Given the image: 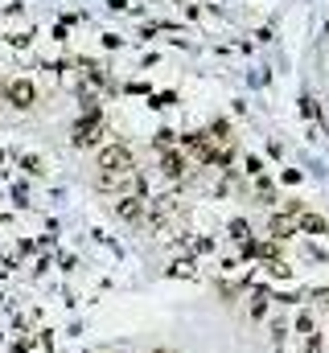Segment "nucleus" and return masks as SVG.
Wrapping results in <instances>:
<instances>
[{
  "instance_id": "obj_1",
  "label": "nucleus",
  "mask_w": 329,
  "mask_h": 353,
  "mask_svg": "<svg viewBox=\"0 0 329 353\" xmlns=\"http://www.w3.org/2000/svg\"><path fill=\"white\" fill-rule=\"evenodd\" d=\"M132 148L128 144H103L99 148V176H132Z\"/></svg>"
},
{
  "instance_id": "obj_2",
  "label": "nucleus",
  "mask_w": 329,
  "mask_h": 353,
  "mask_svg": "<svg viewBox=\"0 0 329 353\" xmlns=\"http://www.w3.org/2000/svg\"><path fill=\"white\" fill-rule=\"evenodd\" d=\"M4 94H8V103H12V107H33V103H37V87H33V83H25V79L8 83Z\"/></svg>"
},
{
  "instance_id": "obj_3",
  "label": "nucleus",
  "mask_w": 329,
  "mask_h": 353,
  "mask_svg": "<svg viewBox=\"0 0 329 353\" xmlns=\"http://www.w3.org/2000/svg\"><path fill=\"white\" fill-rule=\"evenodd\" d=\"M115 210H120V218H132V222H136V218L144 214V205H140V197H132V193H124Z\"/></svg>"
},
{
  "instance_id": "obj_4",
  "label": "nucleus",
  "mask_w": 329,
  "mask_h": 353,
  "mask_svg": "<svg viewBox=\"0 0 329 353\" xmlns=\"http://www.w3.org/2000/svg\"><path fill=\"white\" fill-rule=\"evenodd\" d=\"M267 304H272V296L267 292H255L251 296V321H263L267 316Z\"/></svg>"
},
{
  "instance_id": "obj_5",
  "label": "nucleus",
  "mask_w": 329,
  "mask_h": 353,
  "mask_svg": "<svg viewBox=\"0 0 329 353\" xmlns=\"http://www.w3.org/2000/svg\"><path fill=\"white\" fill-rule=\"evenodd\" d=\"M161 157H164V173H169V176H181V173H185V161H181L173 148H164Z\"/></svg>"
},
{
  "instance_id": "obj_6",
  "label": "nucleus",
  "mask_w": 329,
  "mask_h": 353,
  "mask_svg": "<svg viewBox=\"0 0 329 353\" xmlns=\"http://www.w3.org/2000/svg\"><path fill=\"white\" fill-rule=\"evenodd\" d=\"M305 353H326V345H321V333H317V329L305 337Z\"/></svg>"
},
{
  "instance_id": "obj_7",
  "label": "nucleus",
  "mask_w": 329,
  "mask_h": 353,
  "mask_svg": "<svg viewBox=\"0 0 329 353\" xmlns=\"http://www.w3.org/2000/svg\"><path fill=\"white\" fill-rule=\"evenodd\" d=\"M297 333H301V337H309V333H313V316H309V312H301V316H297Z\"/></svg>"
},
{
  "instance_id": "obj_8",
  "label": "nucleus",
  "mask_w": 329,
  "mask_h": 353,
  "mask_svg": "<svg viewBox=\"0 0 329 353\" xmlns=\"http://www.w3.org/2000/svg\"><path fill=\"white\" fill-rule=\"evenodd\" d=\"M301 226H305V230H326V222H321V218H301Z\"/></svg>"
}]
</instances>
